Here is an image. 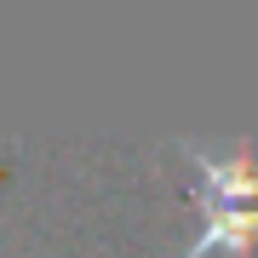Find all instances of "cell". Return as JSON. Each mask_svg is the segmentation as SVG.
Here are the masks:
<instances>
[{"instance_id":"6da1fadb","label":"cell","mask_w":258,"mask_h":258,"mask_svg":"<svg viewBox=\"0 0 258 258\" xmlns=\"http://www.w3.org/2000/svg\"><path fill=\"white\" fill-rule=\"evenodd\" d=\"M172 149L195 166V201H201V230L172 258H212V252L252 258L258 247V138H230V144L172 138Z\"/></svg>"}]
</instances>
